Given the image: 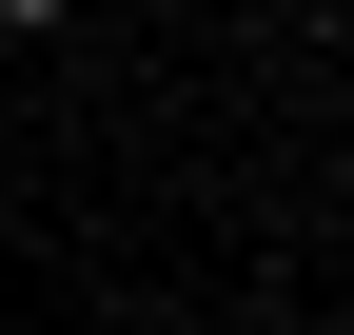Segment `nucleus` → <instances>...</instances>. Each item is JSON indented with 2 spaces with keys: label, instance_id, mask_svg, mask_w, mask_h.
<instances>
[{
  "label": "nucleus",
  "instance_id": "obj_1",
  "mask_svg": "<svg viewBox=\"0 0 354 335\" xmlns=\"http://www.w3.org/2000/svg\"><path fill=\"white\" fill-rule=\"evenodd\" d=\"M39 20H59V0H0V39H39Z\"/></svg>",
  "mask_w": 354,
  "mask_h": 335
}]
</instances>
